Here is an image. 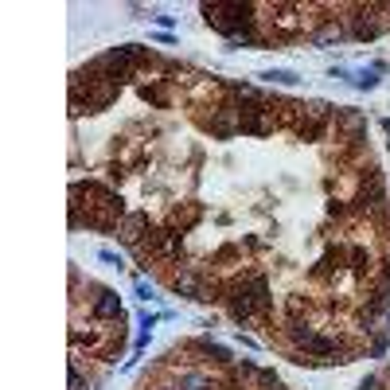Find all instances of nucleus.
Returning a JSON list of instances; mask_svg holds the SVG:
<instances>
[{
    "mask_svg": "<svg viewBox=\"0 0 390 390\" xmlns=\"http://www.w3.org/2000/svg\"><path fill=\"white\" fill-rule=\"evenodd\" d=\"M261 4H239V0H207V4H199V12H203V20L211 32L227 35V39H239L242 32H254L258 28V12Z\"/></svg>",
    "mask_w": 390,
    "mask_h": 390,
    "instance_id": "nucleus-1",
    "label": "nucleus"
},
{
    "mask_svg": "<svg viewBox=\"0 0 390 390\" xmlns=\"http://www.w3.org/2000/svg\"><path fill=\"white\" fill-rule=\"evenodd\" d=\"M184 234L176 227H152V234L141 242V246H133V258H137V266H176V261L184 258Z\"/></svg>",
    "mask_w": 390,
    "mask_h": 390,
    "instance_id": "nucleus-2",
    "label": "nucleus"
},
{
    "mask_svg": "<svg viewBox=\"0 0 390 390\" xmlns=\"http://www.w3.org/2000/svg\"><path fill=\"white\" fill-rule=\"evenodd\" d=\"M211 113H203L199 118V125H203L215 141H230V137H239L242 133V118H239V102H211Z\"/></svg>",
    "mask_w": 390,
    "mask_h": 390,
    "instance_id": "nucleus-3",
    "label": "nucleus"
},
{
    "mask_svg": "<svg viewBox=\"0 0 390 390\" xmlns=\"http://www.w3.org/2000/svg\"><path fill=\"white\" fill-rule=\"evenodd\" d=\"M239 118H242V133L246 137H273V129H277L270 98L266 102H239Z\"/></svg>",
    "mask_w": 390,
    "mask_h": 390,
    "instance_id": "nucleus-4",
    "label": "nucleus"
},
{
    "mask_svg": "<svg viewBox=\"0 0 390 390\" xmlns=\"http://www.w3.org/2000/svg\"><path fill=\"white\" fill-rule=\"evenodd\" d=\"M149 234H152V219L145 215V211H129V215L121 219V227H118V242H121L125 250L141 246Z\"/></svg>",
    "mask_w": 390,
    "mask_h": 390,
    "instance_id": "nucleus-5",
    "label": "nucleus"
},
{
    "mask_svg": "<svg viewBox=\"0 0 390 390\" xmlns=\"http://www.w3.org/2000/svg\"><path fill=\"white\" fill-rule=\"evenodd\" d=\"M90 316H94V320H102V324H118V320H121V301H118V292L94 285V297H90Z\"/></svg>",
    "mask_w": 390,
    "mask_h": 390,
    "instance_id": "nucleus-6",
    "label": "nucleus"
},
{
    "mask_svg": "<svg viewBox=\"0 0 390 390\" xmlns=\"http://www.w3.org/2000/svg\"><path fill=\"white\" fill-rule=\"evenodd\" d=\"M242 277H246V285H250V297H254V304H258L261 320L273 316V285H270V277H266L261 270H246Z\"/></svg>",
    "mask_w": 390,
    "mask_h": 390,
    "instance_id": "nucleus-7",
    "label": "nucleus"
},
{
    "mask_svg": "<svg viewBox=\"0 0 390 390\" xmlns=\"http://www.w3.org/2000/svg\"><path fill=\"white\" fill-rule=\"evenodd\" d=\"M172 86H176V78H149V82L137 86V94H141L149 106L168 109V106H172Z\"/></svg>",
    "mask_w": 390,
    "mask_h": 390,
    "instance_id": "nucleus-8",
    "label": "nucleus"
},
{
    "mask_svg": "<svg viewBox=\"0 0 390 390\" xmlns=\"http://www.w3.org/2000/svg\"><path fill=\"white\" fill-rule=\"evenodd\" d=\"M347 273L355 281H367L371 273H375V258H371V250L363 242H347Z\"/></svg>",
    "mask_w": 390,
    "mask_h": 390,
    "instance_id": "nucleus-9",
    "label": "nucleus"
},
{
    "mask_svg": "<svg viewBox=\"0 0 390 390\" xmlns=\"http://www.w3.org/2000/svg\"><path fill=\"white\" fill-rule=\"evenodd\" d=\"M203 273L199 270H192V266H184V270L180 273H172V277H168V285H172V292L176 297H187V301H199V289H203Z\"/></svg>",
    "mask_w": 390,
    "mask_h": 390,
    "instance_id": "nucleus-10",
    "label": "nucleus"
},
{
    "mask_svg": "<svg viewBox=\"0 0 390 390\" xmlns=\"http://www.w3.org/2000/svg\"><path fill=\"white\" fill-rule=\"evenodd\" d=\"M308 39H313V47H332V44H344L347 32H344V24H340V16H328L324 24H316L313 32H308Z\"/></svg>",
    "mask_w": 390,
    "mask_h": 390,
    "instance_id": "nucleus-11",
    "label": "nucleus"
},
{
    "mask_svg": "<svg viewBox=\"0 0 390 390\" xmlns=\"http://www.w3.org/2000/svg\"><path fill=\"white\" fill-rule=\"evenodd\" d=\"M199 219H203V207H199V203H180L172 215H168V227H176L180 234H187Z\"/></svg>",
    "mask_w": 390,
    "mask_h": 390,
    "instance_id": "nucleus-12",
    "label": "nucleus"
},
{
    "mask_svg": "<svg viewBox=\"0 0 390 390\" xmlns=\"http://www.w3.org/2000/svg\"><path fill=\"white\" fill-rule=\"evenodd\" d=\"M328 129H332V125H328V121H308V118H301V125H297V137H301V141H324L328 137Z\"/></svg>",
    "mask_w": 390,
    "mask_h": 390,
    "instance_id": "nucleus-13",
    "label": "nucleus"
},
{
    "mask_svg": "<svg viewBox=\"0 0 390 390\" xmlns=\"http://www.w3.org/2000/svg\"><path fill=\"white\" fill-rule=\"evenodd\" d=\"M230 98H234V102H266V94H261L258 86H250V82H234V86H230Z\"/></svg>",
    "mask_w": 390,
    "mask_h": 390,
    "instance_id": "nucleus-14",
    "label": "nucleus"
},
{
    "mask_svg": "<svg viewBox=\"0 0 390 390\" xmlns=\"http://www.w3.org/2000/svg\"><path fill=\"white\" fill-rule=\"evenodd\" d=\"M308 313V297H289L285 301V320H304Z\"/></svg>",
    "mask_w": 390,
    "mask_h": 390,
    "instance_id": "nucleus-15",
    "label": "nucleus"
},
{
    "mask_svg": "<svg viewBox=\"0 0 390 390\" xmlns=\"http://www.w3.org/2000/svg\"><path fill=\"white\" fill-rule=\"evenodd\" d=\"M258 78H266V82H277V86H297V82H301V78L292 75V71H266V75H258Z\"/></svg>",
    "mask_w": 390,
    "mask_h": 390,
    "instance_id": "nucleus-16",
    "label": "nucleus"
},
{
    "mask_svg": "<svg viewBox=\"0 0 390 390\" xmlns=\"http://www.w3.org/2000/svg\"><path fill=\"white\" fill-rule=\"evenodd\" d=\"M71 390H90V379L82 375V367H78L75 355H71Z\"/></svg>",
    "mask_w": 390,
    "mask_h": 390,
    "instance_id": "nucleus-17",
    "label": "nucleus"
},
{
    "mask_svg": "<svg viewBox=\"0 0 390 390\" xmlns=\"http://www.w3.org/2000/svg\"><path fill=\"white\" fill-rule=\"evenodd\" d=\"M375 75H379V71H359L351 82H355L359 90H375V86H379V78H375Z\"/></svg>",
    "mask_w": 390,
    "mask_h": 390,
    "instance_id": "nucleus-18",
    "label": "nucleus"
},
{
    "mask_svg": "<svg viewBox=\"0 0 390 390\" xmlns=\"http://www.w3.org/2000/svg\"><path fill=\"white\" fill-rule=\"evenodd\" d=\"M234 254H239V246H230V242H227V246H219V250H215V258H211V266H223V261H230Z\"/></svg>",
    "mask_w": 390,
    "mask_h": 390,
    "instance_id": "nucleus-19",
    "label": "nucleus"
},
{
    "mask_svg": "<svg viewBox=\"0 0 390 390\" xmlns=\"http://www.w3.org/2000/svg\"><path fill=\"white\" fill-rule=\"evenodd\" d=\"M387 344H390V340H387V336H379V340H375V344L367 347V355H375V359H379L382 351H387Z\"/></svg>",
    "mask_w": 390,
    "mask_h": 390,
    "instance_id": "nucleus-20",
    "label": "nucleus"
},
{
    "mask_svg": "<svg viewBox=\"0 0 390 390\" xmlns=\"http://www.w3.org/2000/svg\"><path fill=\"white\" fill-rule=\"evenodd\" d=\"M98 258L106 261V266H113V270H121V258H118V254H113V250H102V254H98Z\"/></svg>",
    "mask_w": 390,
    "mask_h": 390,
    "instance_id": "nucleus-21",
    "label": "nucleus"
},
{
    "mask_svg": "<svg viewBox=\"0 0 390 390\" xmlns=\"http://www.w3.org/2000/svg\"><path fill=\"white\" fill-rule=\"evenodd\" d=\"M375 387H379V375H367V379L359 382V387H355V390H375Z\"/></svg>",
    "mask_w": 390,
    "mask_h": 390,
    "instance_id": "nucleus-22",
    "label": "nucleus"
},
{
    "mask_svg": "<svg viewBox=\"0 0 390 390\" xmlns=\"http://www.w3.org/2000/svg\"><path fill=\"white\" fill-rule=\"evenodd\" d=\"M152 20L160 24V28H172V24H176V16H164V12H160V16H152Z\"/></svg>",
    "mask_w": 390,
    "mask_h": 390,
    "instance_id": "nucleus-23",
    "label": "nucleus"
},
{
    "mask_svg": "<svg viewBox=\"0 0 390 390\" xmlns=\"http://www.w3.org/2000/svg\"><path fill=\"white\" fill-rule=\"evenodd\" d=\"M382 129H387V133H390V118H387V121H382Z\"/></svg>",
    "mask_w": 390,
    "mask_h": 390,
    "instance_id": "nucleus-24",
    "label": "nucleus"
},
{
    "mask_svg": "<svg viewBox=\"0 0 390 390\" xmlns=\"http://www.w3.org/2000/svg\"><path fill=\"white\" fill-rule=\"evenodd\" d=\"M203 390H219V382H211V387H203Z\"/></svg>",
    "mask_w": 390,
    "mask_h": 390,
    "instance_id": "nucleus-25",
    "label": "nucleus"
},
{
    "mask_svg": "<svg viewBox=\"0 0 390 390\" xmlns=\"http://www.w3.org/2000/svg\"><path fill=\"white\" fill-rule=\"evenodd\" d=\"M156 390H176V387H156Z\"/></svg>",
    "mask_w": 390,
    "mask_h": 390,
    "instance_id": "nucleus-26",
    "label": "nucleus"
}]
</instances>
